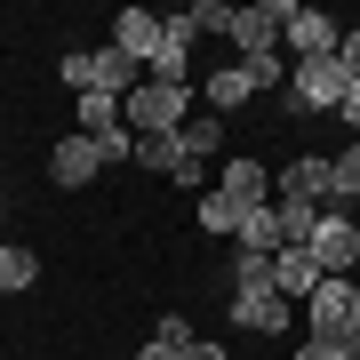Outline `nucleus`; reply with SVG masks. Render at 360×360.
Instances as JSON below:
<instances>
[{
    "instance_id": "nucleus-18",
    "label": "nucleus",
    "mask_w": 360,
    "mask_h": 360,
    "mask_svg": "<svg viewBox=\"0 0 360 360\" xmlns=\"http://www.w3.org/2000/svg\"><path fill=\"white\" fill-rule=\"evenodd\" d=\"M32 281H40V257L25 240H0V296H25Z\"/></svg>"
},
{
    "instance_id": "nucleus-32",
    "label": "nucleus",
    "mask_w": 360,
    "mask_h": 360,
    "mask_svg": "<svg viewBox=\"0 0 360 360\" xmlns=\"http://www.w3.org/2000/svg\"><path fill=\"white\" fill-rule=\"evenodd\" d=\"M176 360H224V345H208V336H193V345H184Z\"/></svg>"
},
{
    "instance_id": "nucleus-33",
    "label": "nucleus",
    "mask_w": 360,
    "mask_h": 360,
    "mask_svg": "<svg viewBox=\"0 0 360 360\" xmlns=\"http://www.w3.org/2000/svg\"><path fill=\"white\" fill-rule=\"evenodd\" d=\"M136 360H168V352H160V345H144V352H136Z\"/></svg>"
},
{
    "instance_id": "nucleus-22",
    "label": "nucleus",
    "mask_w": 360,
    "mask_h": 360,
    "mask_svg": "<svg viewBox=\"0 0 360 360\" xmlns=\"http://www.w3.org/2000/svg\"><path fill=\"white\" fill-rule=\"evenodd\" d=\"M272 288V257H248V248H232V296H264Z\"/></svg>"
},
{
    "instance_id": "nucleus-12",
    "label": "nucleus",
    "mask_w": 360,
    "mask_h": 360,
    "mask_svg": "<svg viewBox=\"0 0 360 360\" xmlns=\"http://www.w3.org/2000/svg\"><path fill=\"white\" fill-rule=\"evenodd\" d=\"M112 49L136 56V65H153V49H160V16H153V8H120V16H112Z\"/></svg>"
},
{
    "instance_id": "nucleus-21",
    "label": "nucleus",
    "mask_w": 360,
    "mask_h": 360,
    "mask_svg": "<svg viewBox=\"0 0 360 360\" xmlns=\"http://www.w3.org/2000/svg\"><path fill=\"white\" fill-rule=\"evenodd\" d=\"M272 217H281V248H304L312 224H321V208H304V200H272Z\"/></svg>"
},
{
    "instance_id": "nucleus-28",
    "label": "nucleus",
    "mask_w": 360,
    "mask_h": 360,
    "mask_svg": "<svg viewBox=\"0 0 360 360\" xmlns=\"http://www.w3.org/2000/svg\"><path fill=\"white\" fill-rule=\"evenodd\" d=\"M65 89H89V49H65Z\"/></svg>"
},
{
    "instance_id": "nucleus-30",
    "label": "nucleus",
    "mask_w": 360,
    "mask_h": 360,
    "mask_svg": "<svg viewBox=\"0 0 360 360\" xmlns=\"http://www.w3.org/2000/svg\"><path fill=\"white\" fill-rule=\"evenodd\" d=\"M336 120H345V129L360 136V80H352V89H345V104H336Z\"/></svg>"
},
{
    "instance_id": "nucleus-15",
    "label": "nucleus",
    "mask_w": 360,
    "mask_h": 360,
    "mask_svg": "<svg viewBox=\"0 0 360 360\" xmlns=\"http://www.w3.org/2000/svg\"><path fill=\"white\" fill-rule=\"evenodd\" d=\"M200 96H208V112L224 120V112H240V104L257 96V80H248V65H224V72H208V80H200Z\"/></svg>"
},
{
    "instance_id": "nucleus-35",
    "label": "nucleus",
    "mask_w": 360,
    "mask_h": 360,
    "mask_svg": "<svg viewBox=\"0 0 360 360\" xmlns=\"http://www.w3.org/2000/svg\"><path fill=\"white\" fill-rule=\"evenodd\" d=\"M352 224H360V208H352Z\"/></svg>"
},
{
    "instance_id": "nucleus-16",
    "label": "nucleus",
    "mask_w": 360,
    "mask_h": 360,
    "mask_svg": "<svg viewBox=\"0 0 360 360\" xmlns=\"http://www.w3.org/2000/svg\"><path fill=\"white\" fill-rule=\"evenodd\" d=\"M136 56H120V49H89V89H104V96H129L136 89Z\"/></svg>"
},
{
    "instance_id": "nucleus-20",
    "label": "nucleus",
    "mask_w": 360,
    "mask_h": 360,
    "mask_svg": "<svg viewBox=\"0 0 360 360\" xmlns=\"http://www.w3.org/2000/svg\"><path fill=\"white\" fill-rule=\"evenodd\" d=\"M176 144H184V160H208V153H224V120L217 112H200V120H184V129H176Z\"/></svg>"
},
{
    "instance_id": "nucleus-11",
    "label": "nucleus",
    "mask_w": 360,
    "mask_h": 360,
    "mask_svg": "<svg viewBox=\"0 0 360 360\" xmlns=\"http://www.w3.org/2000/svg\"><path fill=\"white\" fill-rule=\"evenodd\" d=\"M232 321H240V328H257V336H281V328L296 321V304H288L281 288H264V296H232Z\"/></svg>"
},
{
    "instance_id": "nucleus-34",
    "label": "nucleus",
    "mask_w": 360,
    "mask_h": 360,
    "mask_svg": "<svg viewBox=\"0 0 360 360\" xmlns=\"http://www.w3.org/2000/svg\"><path fill=\"white\" fill-rule=\"evenodd\" d=\"M345 360H360V336H352V345H345Z\"/></svg>"
},
{
    "instance_id": "nucleus-2",
    "label": "nucleus",
    "mask_w": 360,
    "mask_h": 360,
    "mask_svg": "<svg viewBox=\"0 0 360 360\" xmlns=\"http://www.w3.org/2000/svg\"><path fill=\"white\" fill-rule=\"evenodd\" d=\"M304 321H312V345H352L360 336V281H321L304 296Z\"/></svg>"
},
{
    "instance_id": "nucleus-4",
    "label": "nucleus",
    "mask_w": 360,
    "mask_h": 360,
    "mask_svg": "<svg viewBox=\"0 0 360 360\" xmlns=\"http://www.w3.org/2000/svg\"><path fill=\"white\" fill-rule=\"evenodd\" d=\"M304 8V0H257V8H232V40H240V65L248 56H272L288 32V16Z\"/></svg>"
},
{
    "instance_id": "nucleus-31",
    "label": "nucleus",
    "mask_w": 360,
    "mask_h": 360,
    "mask_svg": "<svg viewBox=\"0 0 360 360\" xmlns=\"http://www.w3.org/2000/svg\"><path fill=\"white\" fill-rule=\"evenodd\" d=\"M296 360H345V345H312V336H304V345H296Z\"/></svg>"
},
{
    "instance_id": "nucleus-14",
    "label": "nucleus",
    "mask_w": 360,
    "mask_h": 360,
    "mask_svg": "<svg viewBox=\"0 0 360 360\" xmlns=\"http://www.w3.org/2000/svg\"><path fill=\"white\" fill-rule=\"evenodd\" d=\"M232 248H248V257H281V217H272V200H264V208H240Z\"/></svg>"
},
{
    "instance_id": "nucleus-13",
    "label": "nucleus",
    "mask_w": 360,
    "mask_h": 360,
    "mask_svg": "<svg viewBox=\"0 0 360 360\" xmlns=\"http://www.w3.org/2000/svg\"><path fill=\"white\" fill-rule=\"evenodd\" d=\"M321 281H328V272L312 264V248H281V257H272V288H281L288 304H304V296L321 288Z\"/></svg>"
},
{
    "instance_id": "nucleus-27",
    "label": "nucleus",
    "mask_w": 360,
    "mask_h": 360,
    "mask_svg": "<svg viewBox=\"0 0 360 360\" xmlns=\"http://www.w3.org/2000/svg\"><path fill=\"white\" fill-rule=\"evenodd\" d=\"M248 80H257V89H281V80H288V56L281 49H272V56H248Z\"/></svg>"
},
{
    "instance_id": "nucleus-24",
    "label": "nucleus",
    "mask_w": 360,
    "mask_h": 360,
    "mask_svg": "<svg viewBox=\"0 0 360 360\" xmlns=\"http://www.w3.org/2000/svg\"><path fill=\"white\" fill-rule=\"evenodd\" d=\"M193 217H200V232H232V224H240V200H224V193H200V200H193Z\"/></svg>"
},
{
    "instance_id": "nucleus-25",
    "label": "nucleus",
    "mask_w": 360,
    "mask_h": 360,
    "mask_svg": "<svg viewBox=\"0 0 360 360\" xmlns=\"http://www.w3.org/2000/svg\"><path fill=\"white\" fill-rule=\"evenodd\" d=\"M184 25H193V40H200V32H232V8H224V0H193Z\"/></svg>"
},
{
    "instance_id": "nucleus-1",
    "label": "nucleus",
    "mask_w": 360,
    "mask_h": 360,
    "mask_svg": "<svg viewBox=\"0 0 360 360\" xmlns=\"http://www.w3.org/2000/svg\"><path fill=\"white\" fill-rule=\"evenodd\" d=\"M120 120H129V136H176L184 120H193V89H168V80H136V89L120 96Z\"/></svg>"
},
{
    "instance_id": "nucleus-7",
    "label": "nucleus",
    "mask_w": 360,
    "mask_h": 360,
    "mask_svg": "<svg viewBox=\"0 0 360 360\" xmlns=\"http://www.w3.org/2000/svg\"><path fill=\"white\" fill-rule=\"evenodd\" d=\"M184 72H193V25H184V16H160V49H153V65H144V80L184 89Z\"/></svg>"
},
{
    "instance_id": "nucleus-6",
    "label": "nucleus",
    "mask_w": 360,
    "mask_h": 360,
    "mask_svg": "<svg viewBox=\"0 0 360 360\" xmlns=\"http://www.w3.org/2000/svg\"><path fill=\"white\" fill-rule=\"evenodd\" d=\"M336 40H345V25H336V16L296 8V16H288V32H281V56H288V65H304V56H336Z\"/></svg>"
},
{
    "instance_id": "nucleus-29",
    "label": "nucleus",
    "mask_w": 360,
    "mask_h": 360,
    "mask_svg": "<svg viewBox=\"0 0 360 360\" xmlns=\"http://www.w3.org/2000/svg\"><path fill=\"white\" fill-rule=\"evenodd\" d=\"M336 65H345V72H352V80H360V25H352V32H345V40H336Z\"/></svg>"
},
{
    "instance_id": "nucleus-26",
    "label": "nucleus",
    "mask_w": 360,
    "mask_h": 360,
    "mask_svg": "<svg viewBox=\"0 0 360 360\" xmlns=\"http://www.w3.org/2000/svg\"><path fill=\"white\" fill-rule=\"evenodd\" d=\"M153 345H160L168 360H176L184 345H193V321H184V312H160V328H153Z\"/></svg>"
},
{
    "instance_id": "nucleus-10",
    "label": "nucleus",
    "mask_w": 360,
    "mask_h": 360,
    "mask_svg": "<svg viewBox=\"0 0 360 360\" xmlns=\"http://www.w3.org/2000/svg\"><path fill=\"white\" fill-rule=\"evenodd\" d=\"M96 168H104V160H96V136H80V129H72V136H65V144L49 153V176L65 184V193H80V184L96 176Z\"/></svg>"
},
{
    "instance_id": "nucleus-19",
    "label": "nucleus",
    "mask_w": 360,
    "mask_h": 360,
    "mask_svg": "<svg viewBox=\"0 0 360 360\" xmlns=\"http://www.w3.org/2000/svg\"><path fill=\"white\" fill-rule=\"evenodd\" d=\"M112 129H129V120H120V96L80 89V136H112Z\"/></svg>"
},
{
    "instance_id": "nucleus-3",
    "label": "nucleus",
    "mask_w": 360,
    "mask_h": 360,
    "mask_svg": "<svg viewBox=\"0 0 360 360\" xmlns=\"http://www.w3.org/2000/svg\"><path fill=\"white\" fill-rule=\"evenodd\" d=\"M312 264L328 272V281H352V264H360V224H352V208H321V224H312Z\"/></svg>"
},
{
    "instance_id": "nucleus-5",
    "label": "nucleus",
    "mask_w": 360,
    "mask_h": 360,
    "mask_svg": "<svg viewBox=\"0 0 360 360\" xmlns=\"http://www.w3.org/2000/svg\"><path fill=\"white\" fill-rule=\"evenodd\" d=\"M352 89V72L336 65V56H304V65H288V96L304 104V112H336Z\"/></svg>"
},
{
    "instance_id": "nucleus-23",
    "label": "nucleus",
    "mask_w": 360,
    "mask_h": 360,
    "mask_svg": "<svg viewBox=\"0 0 360 360\" xmlns=\"http://www.w3.org/2000/svg\"><path fill=\"white\" fill-rule=\"evenodd\" d=\"M136 160L160 168V176H176V168H184V144L176 136H136Z\"/></svg>"
},
{
    "instance_id": "nucleus-8",
    "label": "nucleus",
    "mask_w": 360,
    "mask_h": 360,
    "mask_svg": "<svg viewBox=\"0 0 360 360\" xmlns=\"http://www.w3.org/2000/svg\"><path fill=\"white\" fill-rule=\"evenodd\" d=\"M272 200H304V208H328V160H321V153L288 160L281 176H272Z\"/></svg>"
},
{
    "instance_id": "nucleus-17",
    "label": "nucleus",
    "mask_w": 360,
    "mask_h": 360,
    "mask_svg": "<svg viewBox=\"0 0 360 360\" xmlns=\"http://www.w3.org/2000/svg\"><path fill=\"white\" fill-rule=\"evenodd\" d=\"M328 208H360V144L328 153Z\"/></svg>"
},
{
    "instance_id": "nucleus-9",
    "label": "nucleus",
    "mask_w": 360,
    "mask_h": 360,
    "mask_svg": "<svg viewBox=\"0 0 360 360\" xmlns=\"http://www.w3.org/2000/svg\"><path fill=\"white\" fill-rule=\"evenodd\" d=\"M217 193H224V200H240V208H264V200H272V168H264V160H248V153H232Z\"/></svg>"
}]
</instances>
